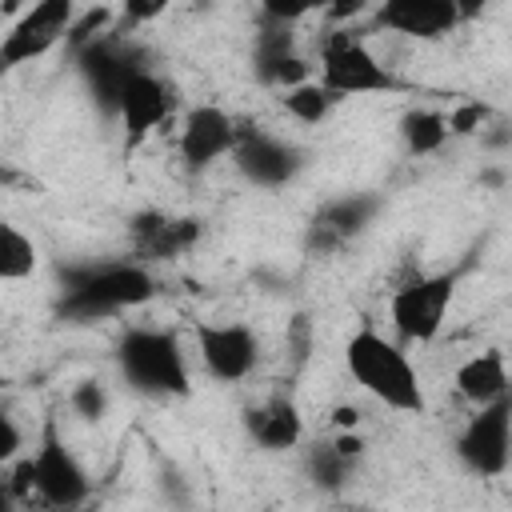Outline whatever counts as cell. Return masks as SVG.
<instances>
[{
    "instance_id": "6da1fadb",
    "label": "cell",
    "mask_w": 512,
    "mask_h": 512,
    "mask_svg": "<svg viewBox=\"0 0 512 512\" xmlns=\"http://www.w3.org/2000/svg\"><path fill=\"white\" fill-rule=\"evenodd\" d=\"M160 292L156 276L144 260H112V264H80L64 272V292L56 300V316L72 324L104 320L124 308H140Z\"/></svg>"
},
{
    "instance_id": "7a4b0ae2",
    "label": "cell",
    "mask_w": 512,
    "mask_h": 512,
    "mask_svg": "<svg viewBox=\"0 0 512 512\" xmlns=\"http://www.w3.org/2000/svg\"><path fill=\"white\" fill-rule=\"evenodd\" d=\"M344 368L356 380V388L368 392L388 412L420 416L428 408V396H424V384H420L416 364L408 360V352L396 340H388L372 324H364V328H356L348 336V344H344Z\"/></svg>"
},
{
    "instance_id": "3957f363",
    "label": "cell",
    "mask_w": 512,
    "mask_h": 512,
    "mask_svg": "<svg viewBox=\"0 0 512 512\" xmlns=\"http://www.w3.org/2000/svg\"><path fill=\"white\" fill-rule=\"evenodd\" d=\"M116 368L128 380V388L140 396L160 400V396H188L192 392L184 344L168 328H152V324L128 328L116 344Z\"/></svg>"
},
{
    "instance_id": "277c9868",
    "label": "cell",
    "mask_w": 512,
    "mask_h": 512,
    "mask_svg": "<svg viewBox=\"0 0 512 512\" xmlns=\"http://www.w3.org/2000/svg\"><path fill=\"white\" fill-rule=\"evenodd\" d=\"M24 460H28V476H32L28 512H80L88 504L92 476L52 420L40 428L36 448L24 452Z\"/></svg>"
},
{
    "instance_id": "5b68a950",
    "label": "cell",
    "mask_w": 512,
    "mask_h": 512,
    "mask_svg": "<svg viewBox=\"0 0 512 512\" xmlns=\"http://www.w3.org/2000/svg\"><path fill=\"white\" fill-rule=\"evenodd\" d=\"M320 84L332 96H368V92H400L396 72L368 48V40L352 28H332L320 40Z\"/></svg>"
},
{
    "instance_id": "8992f818",
    "label": "cell",
    "mask_w": 512,
    "mask_h": 512,
    "mask_svg": "<svg viewBox=\"0 0 512 512\" xmlns=\"http://www.w3.org/2000/svg\"><path fill=\"white\" fill-rule=\"evenodd\" d=\"M456 280H460V272L448 268V272H416L404 284H396L388 296L392 332L404 344H432L452 312Z\"/></svg>"
},
{
    "instance_id": "52a82bcc",
    "label": "cell",
    "mask_w": 512,
    "mask_h": 512,
    "mask_svg": "<svg viewBox=\"0 0 512 512\" xmlns=\"http://www.w3.org/2000/svg\"><path fill=\"white\" fill-rule=\"evenodd\" d=\"M76 16H80V8L72 0H36L32 8H24L0 40V68L32 64V60L48 56L56 44H68Z\"/></svg>"
},
{
    "instance_id": "ba28073f",
    "label": "cell",
    "mask_w": 512,
    "mask_h": 512,
    "mask_svg": "<svg viewBox=\"0 0 512 512\" xmlns=\"http://www.w3.org/2000/svg\"><path fill=\"white\" fill-rule=\"evenodd\" d=\"M456 456L476 476H504L512 464V396L484 404L456 436Z\"/></svg>"
},
{
    "instance_id": "9c48e42d",
    "label": "cell",
    "mask_w": 512,
    "mask_h": 512,
    "mask_svg": "<svg viewBox=\"0 0 512 512\" xmlns=\"http://www.w3.org/2000/svg\"><path fill=\"white\" fill-rule=\"evenodd\" d=\"M196 356L212 380L240 384L260 368V336L240 320H204L196 324Z\"/></svg>"
},
{
    "instance_id": "30bf717a",
    "label": "cell",
    "mask_w": 512,
    "mask_h": 512,
    "mask_svg": "<svg viewBox=\"0 0 512 512\" xmlns=\"http://www.w3.org/2000/svg\"><path fill=\"white\" fill-rule=\"evenodd\" d=\"M236 148H240V120L232 112H224L220 104H192L184 112L176 152L188 172H208L224 156H236Z\"/></svg>"
},
{
    "instance_id": "8fae6325",
    "label": "cell",
    "mask_w": 512,
    "mask_h": 512,
    "mask_svg": "<svg viewBox=\"0 0 512 512\" xmlns=\"http://www.w3.org/2000/svg\"><path fill=\"white\" fill-rule=\"evenodd\" d=\"M76 68H80L88 92H92L108 112H116V100H120L124 84H128L136 72H144L136 44L124 40V36H116V32H108V36H100L96 44L80 48V52H76Z\"/></svg>"
},
{
    "instance_id": "7c38bea8",
    "label": "cell",
    "mask_w": 512,
    "mask_h": 512,
    "mask_svg": "<svg viewBox=\"0 0 512 512\" xmlns=\"http://www.w3.org/2000/svg\"><path fill=\"white\" fill-rule=\"evenodd\" d=\"M172 112H176V92H172V84L160 80V76L148 72V68L136 72V76L124 84L120 100H116V116H120L124 136H128L132 144L144 140V136H152L160 124H168Z\"/></svg>"
},
{
    "instance_id": "4fadbf2b",
    "label": "cell",
    "mask_w": 512,
    "mask_h": 512,
    "mask_svg": "<svg viewBox=\"0 0 512 512\" xmlns=\"http://www.w3.org/2000/svg\"><path fill=\"white\" fill-rule=\"evenodd\" d=\"M128 236H132V248L140 260H176L180 252H188L204 236V220L144 208L128 220Z\"/></svg>"
},
{
    "instance_id": "5bb4252c",
    "label": "cell",
    "mask_w": 512,
    "mask_h": 512,
    "mask_svg": "<svg viewBox=\"0 0 512 512\" xmlns=\"http://www.w3.org/2000/svg\"><path fill=\"white\" fill-rule=\"evenodd\" d=\"M468 8L456 0H384L376 8V24L384 32H400L412 40H444L448 32L460 28Z\"/></svg>"
},
{
    "instance_id": "9a60e30c",
    "label": "cell",
    "mask_w": 512,
    "mask_h": 512,
    "mask_svg": "<svg viewBox=\"0 0 512 512\" xmlns=\"http://www.w3.org/2000/svg\"><path fill=\"white\" fill-rule=\"evenodd\" d=\"M376 212H380V200L376 196H364V192L328 200L312 216V224H308V252H336V248H344L348 240H356L360 232H368V224L376 220Z\"/></svg>"
},
{
    "instance_id": "2e32d148",
    "label": "cell",
    "mask_w": 512,
    "mask_h": 512,
    "mask_svg": "<svg viewBox=\"0 0 512 512\" xmlns=\"http://www.w3.org/2000/svg\"><path fill=\"white\" fill-rule=\"evenodd\" d=\"M236 164H240V172L256 188H284L300 172V152L288 140H280V136H272L264 128H256V132L252 128H240Z\"/></svg>"
},
{
    "instance_id": "e0dca14e",
    "label": "cell",
    "mask_w": 512,
    "mask_h": 512,
    "mask_svg": "<svg viewBox=\"0 0 512 512\" xmlns=\"http://www.w3.org/2000/svg\"><path fill=\"white\" fill-rule=\"evenodd\" d=\"M452 384L472 408L512 396V376H508V360L500 348H484V352H472L468 360H460L452 372Z\"/></svg>"
},
{
    "instance_id": "ac0fdd59",
    "label": "cell",
    "mask_w": 512,
    "mask_h": 512,
    "mask_svg": "<svg viewBox=\"0 0 512 512\" xmlns=\"http://www.w3.org/2000/svg\"><path fill=\"white\" fill-rule=\"evenodd\" d=\"M244 428L264 452H288L304 440V416H300L296 400H288V396H272V400L248 408Z\"/></svg>"
},
{
    "instance_id": "d6986e66",
    "label": "cell",
    "mask_w": 512,
    "mask_h": 512,
    "mask_svg": "<svg viewBox=\"0 0 512 512\" xmlns=\"http://www.w3.org/2000/svg\"><path fill=\"white\" fill-rule=\"evenodd\" d=\"M360 460H364V436L360 432H336V436L308 448V476L316 480V488L340 492L352 480Z\"/></svg>"
},
{
    "instance_id": "ffe728a7",
    "label": "cell",
    "mask_w": 512,
    "mask_h": 512,
    "mask_svg": "<svg viewBox=\"0 0 512 512\" xmlns=\"http://www.w3.org/2000/svg\"><path fill=\"white\" fill-rule=\"evenodd\" d=\"M396 132H400V144L408 156H436L452 140L448 112H440V108H408L400 116Z\"/></svg>"
},
{
    "instance_id": "44dd1931",
    "label": "cell",
    "mask_w": 512,
    "mask_h": 512,
    "mask_svg": "<svg viewBox=\"0 0 512 512\" xmlns=\"http://www.w3.org/2000/svg\"><path fill=\"white\" fill-rule=\"evenodd\" d=\"M336 104H340V96H332L320 80H304V84L280 92V108L288 112V120H296L304 128H320L332 116Z\"/></svg>"
},
{
    "instance_id": "7402d4cb",
    "label": "cell",
    "mask_w": 512,
    "mask_h": 512,
    "mask_svg": "<svg viewBox=\"0 0 512 512\" xmlns=\"http://www.w3.org/2000/svg\"><path fill=\"white\" fill-rule=\"evenodd\" d=\"M36 268H40V252H36L32 236L20 232L16 224H0V280L20 284V280L36 276Z\"/></svg>"
},
{
    "instance_id": "603a6c76",
    "label": "cell",
    "mask_w": 512,
    "mask_h": 512,
    "mask_svg": "<svg viewBox=\"0 0 512 512\" xmlns=\"http://www.w3.org/2000/svg\"><path fill=\"white\" fill-rule=\"evenodd\" d=\"M108 404H112V396H108V384L104 380H76L72 384V392H68V408L80 416V420H88V424H96V420H104L108 416Z\"/></svg>"
},
{
    "instance_id": "cb8c5ba5",
    "label": "cell",
    "mask_w": 512,
    "mask_h": 512,
    "mask_svg": "<svg viewBox=\"0 0 512 512\" xmlns=\"http://www.w3.org/2000/svg\"><path fill=\"white\" fill-rule=\"evenodd\" d=\"M492 120V108L480 100H460L456 108H448V132L452 136H472Z\"/></svg>"
},
{
    "instance_id": "d4e9b609",
    "label": "cell",
    "mask_w": 512,
    "mask_h": 512,
    "mask_svg": "<svg viewBox=\"0 0 512 512\" xmlns=\"http://www.w3.org/2000/svg\"><path fill=\"white\" fill-rule=\"evenodd\" d=\"M0 428H4V440H0V460H4V464H12V460H20V456H24V452H20V448H24V436H20L16 416H12V412H4V416H0Z\"/></svg>"
},
{
    "instance_id": "484cf974",
    "label": "cell",
    "mask_w": 512,
    "mask_h": 512,
    "mask_svg": "<svg viewBox=\"0 0 512 512\" xmlns=\"http://www.w3.org/2000/svg\"><path fill=\"white\" fill-rule=\"evenodd\" d=\"M332 424H336V432H356L360 428V408L356 404H336L332 408Z\"/></svg>"
},
{
    "instance_id": "4316f807",
    "label": "cell",
    "mask_w": 512,
    "mask_h": 512,
    "mask_svg": "<svg viewBox=\"0 0 512 512\" xmlns=\"http://www.w3.org/2000/svg\"><path fill=\"white\" fill-rule=\"evenodd\" d=\"M164 12V0H156V4H128L124 8V20L128 24H136V20H156Z\"/></svg>"
},
{
    "instance_id": "83f0119b",
    "label": "cell",
    "mask_w": 512,
    "mask_h": 512,
    "mask_svg": "<svg viewBox=\"0 0 512 512\" xmlns=\"http://www.w3.org/2000/svg\"><path fill=\"white\" fill-rule=\"evenodd\" d=\"M80 512H100V508H92V504H84V508H80Z\"/></svg>"
}]
</instances>
